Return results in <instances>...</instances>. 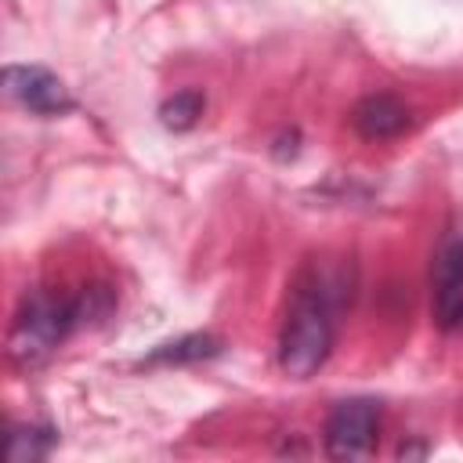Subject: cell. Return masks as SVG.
Wrapping results in <instances>:
<instances>
[{
  "mask_svg": "<svg viewBox=\"0 0 463 463\" xmlns=\"http://www.w3.org/2000/svg\"><path fill=\"white\" fill-rule=\"evenodd\" d=\"M4 90L11 101H18L22 109H29L36 116H61L72 109L65 83L40 65H7L4 69Z\"/></svg>",
  "mask_w": 463,
  "mask_h": 463,
  "instance_id": "obj_5",
  "label": "cell"
},
{
  "mask_svg": "<svg viewBox=\"0 0 463 463\" xmlns=\"http://www.w3.org/2000/svg\"><path fill=\"white\" fill-rule=\"evenodd\" d=\"M333 351V293L322 275L293 289L286 322L279 329V365L293 380L315 376Z\"/></svg>",
  "mask_w": 463,
  "mask_h": 463,
  "instance_id": "obj_1",
  "label": "cell"
},
{
  "mask_svg": "<svg viewBox=\"0 0 463 463\" xmlns=\"http://www.w3.org/2000/svg\"><path fill=\"white\" fill-rule=\"evenodd\" d=\"M51 445H54V430H47V427H29V423H22V427H11V434H7V456H11L14 463L43 459V456L51 452Z\"/></svg>",
  "mask_w": 463,
  "mask_h": 463,
  "instance_id": "obj_7",
  "label": "cell"
},
{
  "mask_svg": "<svg viewBox=\"0 0 463 463\" xmlns=\"http://www.w3.org/2000/svg\"><path fill=\"white\" fill-rule=\"evenodd\" d=\"M430 315L445 333L463 329V239L441 242L430 271Z\"/></svg>",
  "mask_w": 463,
  "mask_h": 463,
  "instance_id": "obj_4",
  "label": "cell"
},
{
  "mask_svg": "<svg viewBox=\"0 0 463 463\" xmlns=\"http://www.w3.org/2000/svg\"><path fill=\"white\" fill-rule=\"evenodd\" d=\"M376 427H380L376 402L365 398L340 402L326 420V452L333 459H365L376 449Z\"/></svg>",
  "mask_w": 463,
  "mask_h": 463,
  "instance_id": "obj_3",
  "label": "cell"
},
{
  "mask_svg": "<svg viewBox=\"0 0 463 463\" xmlns=\"http://www.w3.org/2000/svg\"><path fill=\"white\" fill-rule=\"evenodd\" d=\"M159 116H163V123H166L170 130H188V127L203 116V94H199V90H177L174 98L163 101Z\"/></svg>",
  "mask_w": 463,
  "mask_h": 463,
  "instance_id": "obj_9",
  "label": "cell"
},
{
  "mask_svg": "<svg viewBox=\"0 0 463 463\" xmlns=\"http://www.w3.org/2000/svg\"><path fill=\"white\" fill-rule=\"evenodd\" d=\"M221 344L213 336H203V333H192V336H181L174 344H163L148 354V362H199V358H210L217 354Z\"/></svg>",
  "mask_w": 463,
  "mask_h": 463,
  "instance_id": "obj_8",
  "label": "cell"
},
{
  "mask_svg": "<svg viewBox=\"0 0 463 463\" xmlns=\"http://www.w3.org/2000/svg\"><path fill=\"white\" fill-rule=\"evenodd\" d=\"M409 109L402 98L380 90V94H365L354 109H351V127L365 137V141H391L398 134L409 130Z\"/></svg>",
  "mask_w": 463,
  "mask_h": 463,
  "instance_id": "obj_6",
  "label": "cell"
},
{
  "mask_svg": "<svg viewBox=\"0 0 463 463\" xmlns=\"http://www.w3.org/2000/svg\"><path fill=\"white\" fill-rule=\"evenodd\" d=\"M94 289L80 293V297H58V293H33L22 300V307L14 311L11 333H7V351L18 365H40L47 362L58 344L87 322V315H94L90 307Z\"/></svg>",
  "mask_w": 463,
  "mask_h": 463,
  "instance_id": "obj_2",
  "label": "cell"
}]
</instances>
